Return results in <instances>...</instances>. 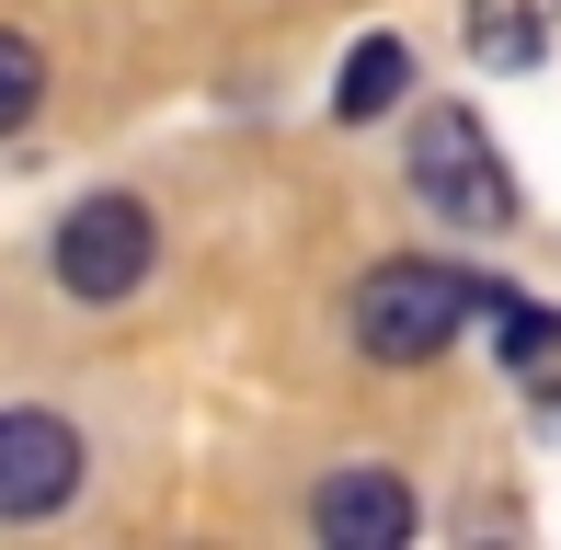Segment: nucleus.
Here are the masks:
<instances>
[{
  "mask_svg": "<svg viewBox=\"0 0 561 550\" xmlns=\"http://www.w3.org/2000/svg\"><path fill=\"white\" fill-rule=\"evenodd\" d=\"M504 310L493 275H458V264H378L367 298H355V344L378 367H424L436 344H458V321Z\"/></svg>",
  "mask_w": 561,
  "mask_h": 550,
  "instance_id": "1",
  "label": "nucleus"
},
{
  "mask_svg": "<svg viewBox=\"0 0 561 550\" xmlns=\"http://www.w3.org/2000/svg\"><path fill=\"white\" fill-rule=\"evenodd\" d=\"M413 195L458 230H516V172H504L493 127H481L470 104H436L413 127Z\"/></svg>",
  "mask_w": 561,
  "mask_h": 550,
  "instance_id": "2",
  "label": "nucleus"
},
{
  "mask_svg": "<svg viewBox=\"0 0 561 550\" xmlns=\"http://www.w3.org/2000/svg\"><path fill=\"white\" fill-rule=\"evenodd\" d=\"M149 253H161V230H149L138 195H81V207L58 218V287L92 298V310H104V298H138Z\"/></svg>",
  "mask_w": 561,
  "mask_h": 550,
  "instance_id": "3",
  "label": "nucleus"
},
{
  "mask_svg": "<svg viewBox=\"0 0 561 550\" xmlns=\"http://www.w3.org/2000/svg\"><path fill=\"white\" fill-rule=\"evenodd\" d=\"M69 482H81V436L58 413H0V516L35 528L69 505Z\"/></svg>",
  "mask_w": 561,
  "mask_h": 550,
  "instance_id": "4",
  "label": "nucleus"
},
{
  "mask_svg": "<svg viewBox=\"0 0 561 550\" xmlns=\"http://www.w3.org/2000/svg\"><path fill=\"white\" fill-rule=\"evenodd\" d=\"M310 528L333 550H401L413 539V493H401L390 470H333V482L310 493Z\"/></svg>",
  "mask_w": 561,
  "mask_h": 550,
  "instance_id": "5",
  "label": "nucleus"
},
{
  "mask_svg": "<svg viewBox=\"0 0 561 550\" xmlns=\"http://www.w3.org/2000/svg\"><path fill=\"white\" fill-rule=\"evenodd\" d=\"M550 35H561V0H470V58L481 69L550 58Z\"/></svg>",
  "mask_w": 561,
  "mask_h": 550,
  "instance_id": "6",
  "label": "nucleus"
},
{
  "mask_svg": "<svg viewBox=\"0 0 561 550\" xmlns=\"http://www.w3.org/2000/svg\"><path fill=\"white\" fill-rule=\"evenodd\" d=\"M401 81H413V46H401V35H367V46L344 58L333 115H355V127H367V115H390V104H401Z\"/></svg>",
  "mask_w": 561,
  "mask_h": 550,
  "instance_id": "7",
  "label": "nucleus"
},
{
  "mask_svg": "<svg viewBox=\"0 0 561 550\" xmlns=\"http://www.w3.org/2000/svg\"><path fill=\"white\" fill-rule=\"evenodd\" d=\"M504 367L527 379V402H561V310H504Z\"/></svg>",
  "mask_w": 561,
  "mask_h": 550,
  "instance_id": "8",
  "label": "nucleus"
},
{
  "mask_svg": "<svg viewBox=\"0 0 561 550\" xmlns=\"http://www.w3.org/2000/svg\"><path fill=\"white\" fill-rule=\"evenodd\" d=\"M35 104H46V58H35V35H12L0 46V127H35Z\"/></svg>",
  "mask_w": 561,
  "mask_h": 550,
  "instance_id": "9",
  "label": "nucleus"
}]
</instances>
